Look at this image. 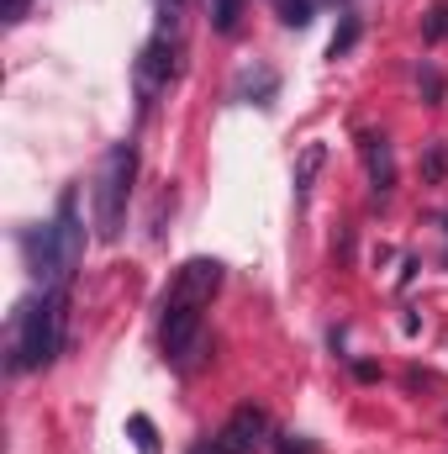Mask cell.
Wrapping results in <instances>:
<instances>
[{"mask_svg":"<svg viewBox=\"0 0 448 454\" xmlns=\"http://www.w3.org/2000/svg\"><path fill=\"white\" fill-rule=\"evenodd\" d=\"M359 153H364V169H369V185L385 196L390 185H396V159H390V143L380 137V132H364L359 137Z\"/></svg>","mask_w":448,"mask_h":454,"instance_id":"8992f818","label":"cell"},{"mask_svg":"<svg viewBox=\"0 0 448 454\" xmlns=\"http://www.w3.org/2000/svg\"><path fill=\"white\" fill-rule=\"evenodd\" d=\"M132 175H137V148L116 143L101 164V185H96V232L116 238L121 217H127V196H132Z\"/></svg>","mask_w":448,"mask_h":454,"instance_id":"3957f363","label":"cell"},{"mask_svg":"<svg viewBox=\"0 0 448 454\" xmlns=\"http://www.w3.org/2000/svg\"><path fill=\"white\" fill-rule=\"evenodd\" d=\"M237 16H243V0H212V27L217 32H232Z\"/></svg>","mask_w":448,"mask_h":454,"instance_id":"8fae6325","label":"cell"},{"mask_svg":"<svg viewBox=\"0 0 448 454\" xmlns=\"http://www.w3.org/2000/svg\"><path fill=\"white\" fill-rule=\"evenodd\" d=\"M422 180L428 185H444L448 180V143H428L422 148Z\"/></svg>","mask_w":448,"mask_h":454,"instance_id":"ba28073f","label":"cell"},{"mask_svg":"<svg viewBox=\"0 0 448 454\" xmlns=\"http://www.w3.org/2000/svg\"><path fill=\"white\" fill-rule=\"evenodd\" d=\"M422 43H448V0H438V5L422 16Z\"/></svg>","mask_w":448,"mask_h":454,"instance_id":"30bf717a","label":"cell"},{"mask_svg":"<svg viewBox=\"0 0 448 454\" xmlns=\"http://www.w3.org/2000/svg\"><path fill=\"white\" fill-rule=\"evenodd\" d=\"M190 454H222V444L212 439V444H201V450H190Z\"/></svg>","mask_w":448,"mask_h":454,"instance_id":"9a60e30c","label":"cell"},{"mask_svg":"<svg viewBox=\"0 0 448 454\" xmlns=\"http://www.w3.org/2000/svg\"><path fill=\"white\" fill-rule=\"evenodd\" d=\"M264 439H269V418H264V407H253V402H243V407L222 423V434H217L222 454H259Z\"/></svg>","mask_w":448,"mask_h":454,"instance_id":"5b68a950","label":"cell"},{"mask_svg":"<svg viewBox=\"0 0 448 454\" xmlns=\"http://www.w3.org/2000/svg\"><path fill=\"white\" fill-rule=\"evenodd\" d=\"M127 428H132V439H137V450H143V454H158V434H153V423H148L143 412H132V423H127Z\"/></svg>","mask_w":448,"mask_h":454,"instance_id":"7c38bea8","label":"cell"},{"mask_svg":"<svg viewBox=\"0 0 448 454\" xmlns=\"http://www.w3.org/2000/svg\"><path fill=\"white\" fill-rule=\"evenodd\" d=\"M222 286V264L217 259H190L180 264L169 296H164V317H158V343L174 364H185L201 343V328H206V307Z\"/></svg>","mask_w":448,"mask_h":454,"instance_id":"6da1fadb","label":"cell"},{"mask_svg":"<svg viewBox=\"0 0 448 454\" xmlns=\"http://www.w3.org/2000/svg\"><path fill=\"white\" fill-rule=\"evenodd\" d=\"M444 227H448V217H444Z\"/></svg>","mask_w":448,"mask_h":454,"instance_id":"2e32d148","label":"cell"},{"mask_svg":"<svg viewBox=\"0 0 448 454\" xmlns=\"http://www.w3.org/2000/svg\"><path fill=\"white\" fill-rule=\"evenodd\" d=\"M280 21H285V27H306V21H312V0H285V5H280Z\"/></svg>","mask_w":448,"mask_h":454,"instance_id":"4fadbf2b","label":"cell"},{"mask_svg":"<svg viewBox=\"0 0 448 454\" xmlns=\"http://www.w3.org/2000/svg\"><path fill=\"white\" fill-rule=\"evenodd\" d=\"M64 323H69V286H53L32 296L11 317V370H42L64 348Z\"/></svg>","mask_w":448,"mask_h":454,"instance_id":"7a4b0ae2","label":"cell"},{"mask_svg":"<svg viewBox=\"0 0 448 454\" xmlns=\"http://www.w3.org/2000/svg\"><path fill=\"white\" fill-rule=\"evenodd\" d=\"M27 11H32V0H5V21H11V27H16Z\"/></svg>","mask_w":448,"mask_h":454,"instance_id":"5bb4252c","label":"cell"},{"mask_svg":"<svg viewBox=\"0 0 448 454\" xmlns=\"http://www.w3.org/2000/svg\"><path fill=\"white\" fill-rule=\"evenodd\" d=\"M353 43H359V16H353V11H343V21H337L333 43H328V59H343Z\"/></svg>","mask_w":448,"mask_h":454,"instance_id":"9c48e42d","label":"cell"},{"mask_svg":"<svg viewBox=\"0 0 448 454\" xmlns=\"http://www.w3.org/2000/svg\"><path fill=\"white\" fill-rule=\"evenodd\" d=\"M328 164V148L322 143H306L301 148V159H296V196H306L312 191V180H317V169Z\"/></svg>","mask_w":448,"mask_h":454,"instance_id":"52a82bcc","label":"cell"},{"mask_svg":"<svg viewBox=\"0 0 448 454\" xmlns=\"http://www.w3.org/2000/svg\"><path fill=\"white\" fill-rule=\"evenodd\" d=\"M53 248H58V270H64V280L80 270V259H85V227H80V196L74 191H64V201H58V212H53Z\"/></svg>","mask_w":448,"mask_h":454,"instance_id":"277c9868","label":"cell"}]
</instances>
